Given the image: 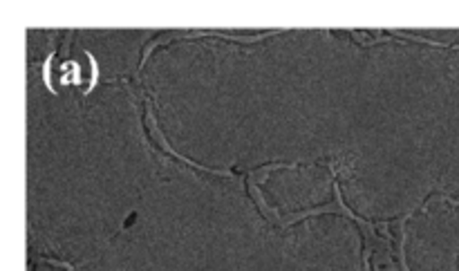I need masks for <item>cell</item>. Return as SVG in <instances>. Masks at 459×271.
Returning a JSON list of instances; mask_svg holds the SVG:
<instances>
[{
  "label": "cell",
  "mask_w": 459,
  "mask_h": 271,
  "mask_svg": "<svg viewBox=\"0 0 459 271\" xmlns=\"http://www.w3.org/2000/svg\"><path fill=\"white\" fill-rule=\"evenodd\" d=\"M146 106H148V126H151V135L152 137L157 139V144H160L161 148H164L166 153H169V155H173L175 160H179V162H184V164H188V166H193V169H197V170H206V173H213V175H220V178H233L236 179V175L233 173H229V170H213V169H206V166H197L195 162H191V160H186V157H182L179 155V153H175L173 148L169 146V144H166V139H164V135H161V130H160V126H157V121H155V115H152V103L148 101L146 99Z\"/></svg>",
  "instance_id": "6da1fadb"
},
{
  "label": "cell",
  "mask_w": 459,
  "mask_h": 271,
  "mask_svg": "<svg viewBox=\"0 0 459 271\" xmlns=\"http://www.w3.org/2000/svg\"><path fill=\"white\" fill-rule=\"evenodd\" d=\"M39 263H48V265H54V267H61V269H67V271H74L76 267L74 265H67V263H61V260H52V258H36Z\"/></svg>",
  "instance_id": "277c9868"
},
{
  "label": "cell",
  "mask_w": 459,
  "mask_h": 271,
  "mask_svg": "<svg viewBox=\"0 0 459 271\" xmlns=\"http://www.w3.org/2000/svg\"><path fill=\"white\" fill-rule=\"evenodd\" d=\"M85 57H88L90 66H92V79H90V85H88V88L83 90V94H90V92H92V90H94V85H97V79H99V66H97V58H94L92 54L85 52Z\"/></svg>",
  "instance_id": "7a4b0ae2"
},
{
  "label": "cell",
  "mask_w": 459,
  "mask_h": 271,
  "mask_svg": "<svg viewBox=\"0 0 459 271\" xmlns=\"http://www.w3.org/2000/svg\"><path fill=\"white\" fill-rule=\"evenodd\" d=\"M52 61H54V54H49L48 61H45V66H43V81H45V85H48L49 92L56 94V90H54V83H52V70H49V67H52Z\"/></svg>",
  "instance_id": "3957f363"
}]
</instances>
